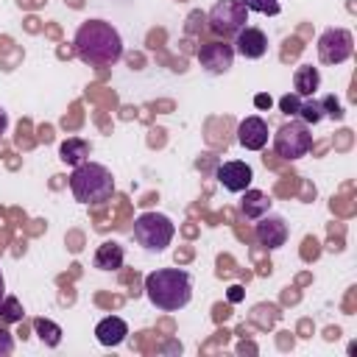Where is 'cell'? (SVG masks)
Masks as SVG:
<instances>
[{
    "mask_svg": "<svg viewBox=\"0 0 357 357\" xmlns=\"http://www.w3.org/2000/svg\"><path fill=\"white\" fill-rule=\"evenodd\" d=\"M75 53L84 64L92 67H109L117 64L123 56V39L117 33V28L106 20H86L75 36H73Z\"/></svg>",
    "mask_w": 357,
    "mask_h": 357,
    "instance_id": "obj_1",
    "label": "cell"
},
{
    "mask_svg": "<svg viewBox=\"0 0 357 357\" xmlns=\"http://www.w3.org/2000/svg\"><path fill=\"white\" fill-rule=\"evenodd\" d=\"M145 296L156 310L176 312L192 298V279L181 268H156L145 276Z\"/></svg>",
    "mask_w": 357,
    "mask_h": 357,
    "instance_id": "obj_2",
    "label": "cell"
},
{
    "mask_svg": "<svg viewBox=\"0 0 357 357\" xmlns=\"http://www.w3.org/2000/svg\"><path fill=\"white\" fill-rule=\"evenodd\" d=\"M70 190H73L75 201H81V204H103L114 195V178L106 165L86 159L73 167Z\"/></svg>",
    "mask_w": 357,
    "mask_h": 357,
    "instance_id": "obj_3",
    "label": "cell"
},
{
    "mask_svg": "<svg viewBox=\"0 0 357 357\" xmlns=\"http://www.w3.org/2000/svg\"><path fill=\"white\" fill-rule=\"evenodd\" d=\"M173 234H176V226L162 212H142L134 220V240L145 251H165L173 243Z\"/></svg>",
    "mask_w": 357,
    "mask_h": 357,
    "instance_id": "obj_4",
    "label": "cell"
},
{
    "mask_svg": "<svg viewBox=\"0 0 357 357\" xmlns=\"http://www.w3.org/2000/svg\"><path fill=\"white\" fill-rule=\"evenodd\" d=\"M310 148H312V134H310V126L301 120H290L273 134V151L287 162L307 156Z\"/></svg>",
    "mask_w": 357,
    "mask_h": 357,
    "instance_id": "obj_5",
    "label": "cell"
},
{
    "mask_svg": "<svg viewBox=\"0 0 357 357\" xmlns=\"http://www.w3.org/2000/svg\"><path fill=\"white\" fill-rule=\"evenodd\" d=\"M209 31L218 36H234L248 22V8L240 0H218L206 14Z\"/></svg>",
    "mask_w": 357,
    "mask_h": 357,
    "instance_id": "obj_6",
    "label": "cell"
},
{
    "mask_svg": "<svg viewBox=\"0 0 357 357\" xmlns=\"http://www.w3.org/2000/svg\"><path fill=\"white\" fill-rule=\"evenodd\" d=\"M354 53V36L346 28H326L318 36V59L324 64H343Z\"/></svg>",
    "mask_w": 357,
    "mask_h": 357,
    "instance_id": "obj_7",
    "label": "cell"
},
{
    "mask_svg": "<svg viewBox=\"0 0 357 357\" xmlns=\"http://www.w3.org/2000/svg\"><path fill=\"white\" fill-rule=\"evenodd\" d=\"M198 61H201V67L206 73L223 75L234 64V47L226 45V42H206V45L198 47Z\"/></svg>",
    "mask_w": 357,
    "mask_h": 357,
    "instance_id": "obj_8",
    "label": "cell"
},
{
    "mask_svg": "<svg viewBox=\"0 0 357 357\" xmlns=\"http://www.w3.org/2000/svg\"><path fill=\"white\" fill-rule=\"evenodd\" d=\"M215 178H218V184H220L223 190H229V192H243V190H248V187H251L254 170H251V165L231 159V162L218 165Z\"/></svg>",
    "mask_w": 357,
    "mask_h": 357,
    "instance_id": "obj_9",
    "label": "cell"
},
{
    "mask_svg": "<svg viewBox=\"0 0 357 357\" xmlns=\"http://www.w3.org/2000/svg\"><path fill=\"white\" fill-rule=\"evenodd\" d=\"M254 234H257L259 245H265V248L273 251V248L284 245V240H287V223H284V218L265 212L262 218H257V229H254Z\"/></svg>",
    "mask_w": 357,
    "mask_h": 357,
    "instance_id": "obj_10",
    "label": "cell"
},
{
    "mask_svg": "<svg viewBox=\"0 0 357 357\" xmlns=\"http://www.w3.org/2000/svg\"><path fill=\"white\" fill-rule=\"evenodd\" d=\"M234 53H240L243 59H262L265 53H268V36L259 31V28H251V25H245V28H240L237 33H234Z\"/></svg>",
    "mask_w": 357,
    "mask_h": 357,
    "instance_id": "obj_11",
    "label": "cell"
},
{
    "mask_svg": "<svg viewBox=\"0 0 357 357\" xmlns=\"http://www.w3.org/2000/svg\"><path fill=\"white\" fill-rule=\"evenodd\" d=\"M237 142L245 148V151H262L268 145V123L257 114L245 117L240 126H237Z\"/></svg>",
    "mask_w": 357,
    "mask_h": 357,
    "instance_id": "obj_12",
    "label": "cell"
},
{
    "mask_svg": "<svg viewBox=\"0 0 357 357\" xmlns=\"http://www.w3.org/2000/svg\"><path fill=\"white\" fill-rule=\"evenodd\" d=\"M95 337H98L100 346H109V349L112 346H120L128 337V324L123 318H117V315H109V318H103L95 326Z\"/></svg>",
    "mask_w": 357,
    "mask_h": 357,
    "instance_id": "obj_13",
    "label": "cell"
},
{
    "mask_svg": "<svg viewBox=\"0 0 357 357\" xmlns=\"http://www.w3.org/2000/svg\"><path fill=\"white\" fill-rule=\"evenodd\" d=\"M123 259H126V251L114 240L100 243L95 251V268L98 271H117V268H123Z\"/></svg>",
    "mask_w": 357,
    "mask_h": 357,
    "instance_id": "obj_14",
    "label": "cell"
},
{
    "mask_svg": "<svg viewBox=\"0 0 357 357\" xmlns=\"http://www.w3.org/2000/svg\"><path fill=\"white\" fill-rule=\"evenodd\" d=\"M318 86H321V73H318V67L301 64V67L293 73V92H296L298 98H310Z\"/></svg>",
    "mask_w": 357,
    "mask_h": 357,
    "instance_id": "obj_15",
    "label": "cell"
},
{
    "mask_svg": "<svg viewBox=\"0 0 357 357\" xmlns=\"http://www.w3.org/2000/svg\"><path fill=\"white\" fill-rule=\"evenodd\" d=\"M89 142L86 139H81V137H70V139H64L61 145H59V159L64 162V165H81V162H86V156H89Z\"/></svg>",
    "mask_w": 357,
    "mask_h": 357,
    "instance_id": "obj_16",
    "label": "cell"
},
{
    "mask_svg": "<svg viewBox=\"0 0 357 357\" xmlns=\"http://www.w3.org/2000/svg\"><path fill=\"white\" fill-rule=\"evenodd\" d=\"M243 192H245V198H243V215L248 220H257L265 212H271V198L262 190H243Z\"/></svg>",
    "mask_w": 357,
    "mask_h": 357,
    "instance_id": "obj_17",
    "label": "cell"
},
{
    "mask_svg": "<svg viewBox=\"0 0 357 357\" xmlns=\"http://www.w3.org/2000/svg\"><path fill=\"white\" fill-rule=\"evenodd\" d=\"M33 329L42 337V343H47V346H59L61 343V326L59 324H53L47 318H36L33 321Z\"/></svg>",
    "mask_w": 357,
    "mask_h": 357,
    "instance_id": "obj_18",
    "label": "cell"
},
{
    "mask_svg": "<svg viewBox=\"0 0 357 357\" xmlns=\"http://www.w3.org/2000/svg\"><path fill=\"white\" fill-rule=\"evenodd\" d=\"M296 117H298L301 123H307V126H315V123L324 117L321 103H318V100H310V98H301V106H298Z\"/></svg>",
    "mask_w": 357,
    "mask_h": 357,
    "instance_id": "obj_19",
    "label": "cell"
},
{
    "mask_svg": "<svg viewBox=\"0 0 357 357\" xmlns=\"http://www.w3.org/2000/svg\"><path fill=\"white\" fill-rule=\"evenodd\" d=\"M22 307H20V301L14 298V296H8V298H3V304H0V318L3 321H8V324H14V321H22Z\"/></svg>",
    "mask_w": 357,
    "mask_h": 357,
    "instance_id": "obj_20",
    "label": "cell"
},
{
    "mask_svg": "<svg viewBox=\"0 0 357 357\" xmlns=\"http://www.w3.org/2000/svg\"><path fill=\"white\" fill-rule=\"evenodd\" d=\"M248 11H257V14H279V0H240Z\"/></svg>",
    "mask_w": 357,
    "mask_h": 357,
    "instance_id": "obj_21",
    "label": "cell"
},
{
    "mask_svg": "<svg viewBox=\"0 0 357 357\" xmlns=\"http://www.w3.org/2000/svg\"><path fill=\"white\" fill-rule=\"evenodd\" d=\"M321 103V112L326 114V117H332V120H343V106H340V100L335 98V95H326L324 100H318Z\"/></svg>",
    "mask_w": 357,
    "mask_h": 357,
    "instance_id": "obj_22",
    "label": "cell"
},
{
    "mask_svg": "<svg viewBox=\"0 0 357 357\" xmlns=\"http://www.w3.org/2000/svg\"><path fill=\"white\" fill-rule=\"evenodd\" d=\"M298 106H301V98H298L296 92H290V95H284V98L279 100V109H282L284 114H293V117H296V112H298Z\"/></svg>",
    "mask_w": 357,
    "mask_h": 357,
    "instance_id": "obj_23",
    "label": "cell"
},
{
    "mask_svg": "<svg viewBox=\"0 0 357 357\" xmlns=\"http://www.w3.org/2000/svg\"><path fill=\"white\" fill-rule=\"evenodd\" d=\"M11 349H14V340H11V335H8L6 329H0V357L11 354Z\"/></svg>",
    "mask_w": 357,
    "mask_h": 357,
    "instance_id": "obj_24",
    "label": "cell"
},
{
    "mask_svg": "<svg viewBox=\"0 0 357 357\" xmlns=\"http://www.w3.org/2000/svg\"><path fill=\"white\" fill-rule=\"evenodd\" d=\"M254 106L257 109H271V95H257L254 98Z\"/></svg>",
    "mask_w": 357,
    "mask_h": 357,
    "instance_id": "obj_25",
    "label": "cell"
},
{
    "mask_svg": "<svg viewBox=\"0 0 357 357\" xmlns=\"http://www.w3.org/2000/svg\"><path fill=\"white\" fill-rule=\"evenodd\" d=\"M6 128H8V112H6L3 106H0V134H3Z\"/></svg>",
    "mask_w": 357,
    "mask_h": 357,
    "instance_id": "obj_26",
    "label": "cell"
},
{
    "mask_svg": "<svg viewBox=\"0 0 357 357\" xmlns=\"http://www.w3.org/2000/svg\"><path fill=\"white\" fill-rule=\"evenodd\" d=\"M3 298H6V279H3V271H0V304H3Z\"/></svg>",
    "mask_w": 357,
    "mask_h": 357,
    "instance_id": "obj_27",
    "label": "cell"
},
{
    "mask_svg": "<svg viewBox=\"0 0 357 357\" xmlns=\"http://www.w3.org/2000/svg\"><path fill=\"white\" fill-rule=\"evenodd\" d=\"M229 298H231V301H237V298H240V287H231V293H229Z\"/></svg>",
    "mask_w": 357,
    "mask_h": 357,
    "instance_id": "obj_28",
    "label": "cell"
}]
</instances>
